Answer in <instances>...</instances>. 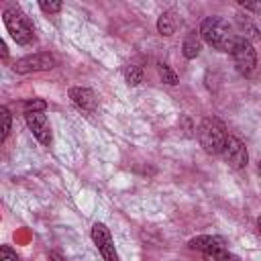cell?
<instances>
[{
	"label": "cell",
	"instance_id": "obj_20",
	"mask_svg": "<svg viewBox=\"0 0 261 261\" xmlns=\"http://www.w3.org/2000/svg\"><path fill=\"white\" fill-rule=\"evenodd\" d=\"M239 4H241L243 8H247V10H261V4H259V2H257V4H253V2H243V0H241Z\"/></svg>",
	"mask_w": 261,
	"mask_h": 261
},
{
	"label": "cell",
	"instance_id": "obj_19",
	"mask_svg": "<svg viewBox=\"0 0 261 261\" xmlns=\"http://www.w3.org/2000/svg\"><path fill=\"white\" fill-rule=\"evenodd\" d=\"M0 259H2V261H20V259L16 257V253H14L8 245H2V247H0Z\"/></svg>",
	"mask_w": 261,
	"mask_h": 261
},
{
	"label": "cell",
	"instance_id": "obj_6",
	"mask_svg": "<svg viewBox=\"0 0 261 261\" xmlns=\"http://www.w3.org/2000/svg\"><path fill=\"white\" fill-rule=\"evenodd\" d=\"M92 241H94V245L100 251L104 261H118V253L114 249L112 234H110V230H108V226L104 222H96L92 226Z\"/></svg>",
	"mask_w": 261,
	"mask_h": 261
},
{
	"label": "cell",
	"instance_id": "obj_11",
	"mask_svg": "<svg viewBox=\"0 0 261 261\" xmlns=\"http://www.w3.org/2000/svg\"><path fill=\"white\" fill-rule=\"evenodd\" d=\"M202 51V37H200V31H190L184 39V45H181V53L186 59H196Z\"/></svg>",
	"mask_w": 261,
	"mask_h": 261
},
{
	"label": "cell",
	"instance_id": "obj_2",
	"mask_svg": "<svg viewBox=\"0 0 261 261\" xmlns=\"http://www.w3.org/2000/svg\"><path fill=\"white\" fill-rule=\"evenodd\" d=\"M228 133H226V124L216 118V116H206L202 118V122L198 124V141L200 147L210 153V155H220L224 145H226Z\"/></svg>",
	"mask_w": 261,
	"mask_h": 261
},
{
	"label": "cell",
	"instance_id": "obj_21",
	"mask_svg": "<svg viewBox=\"0 0 261 261\" xmlns=\"http://www.w3.org/2000/svg\"><path fill=\"white\" fill-rule=\"evenodd\" d=\"M51 261H63V259H61L57 253H51Z\"/></svg>",
	"mask_w": 261,
	"mask_h": 261
},
{
	"label": "cell",
	"instance_id": "obj_17",
	"mask_svg": "<svg viewBox=\"0 0 261 261\" xmlns=\"http://www.w3.org/2000/svg\"><path fill=\"white\" fill-rule=\"evenodd\" d=\"M45 108H47V102L41 98H31L24 102V112H45Z\"/></svg>",
	"mask_w": 261,
	"mask_h": 261
},
{
	"label": "cell",
	"instance_id": "obj_10",
	"mask_svg": "<svg viewBox=\"0 0 261 261\" xmlns=\"http://www.w3.org/2000/svg\"><path fill=\"white\" fill-rule=\"evenodd\" d=\"M188 245H190V249L200 251V253H204V255L216 253V251H224V249H226V241H224L222 237H216V234H200V237H194Z\"/></svg>",
	"mask_w": 261,
	"mask_h": 261
},
{
	"label": "cell",
	"instance_id": "obj_7",
	"mask_svg": "<svg viewBox=\"0 0 261 261\" xmlns=\"http://www.w3.org/2000/svg\"><path fill=\"white\" fill-rule=\"evenodd\" d=\"M220 155H222V159H224L232 169H243V167H247V163H249V153H247L245 143H243L241 139H237V137H230V135H228L226 145H224V149H222Z\"/></svg>",
	"mask_w": 261,
	"mask_h": 261
},
{
	"label": "cell",
	"instance_id": "obj_3",
	"mask_svg": "<svg viewBox=\"0 0 261 261\" xmlns=\"http://www.w3.org/2000/svg\"><path fill=\"white\" fill-rule=\"evenodd\" d=\"M2 20H4L6 31L18 45H31L35 41V29H33L29 16L18 6H14V4L6 6L2 12Z\"/></svg>",
	"mask_w": 261,
	"mask_h": 261
},
{
	"label": "cell",
	"instance_id": "obj_8",
	"mask_svg": "<svg viewBox=\"0 0 261 261\" xmlns=\"http://www.w3.org/2000/svg\"><path fill=\"white\" fill-rule=\"evenodd\" d=\"M24 120H27L29 130L33 133V137L41 145L51 143V126H49V120H47L45 112H24Z\"/></svg>",
	"mask_w": 261,
	"mask_h": 261
},
{
	"label": "cell",
	"instance_id": "obj_14",
	"mask_svg": "<svg viewBox=\"0 0 261 261\" xmlns=\"http://www.w3.org/2000/svg\"><path fill=\"white\" fill-rule=\"evenodd\" d=\"M157 69H159V75H161V80L165 82V84H169V86H175V84H179V77H177V73L167 65V63H159L157 65Z\"/></svg>",
	"mask_w": 261,
	"mask_h": 261
},
{
	"label": "cell",
	"instance_id": "obj_13",
	"mask_svg": "<svg viewBox=\"0 0 261 261\" xmlns=\"http://www.w3.org/2000/svg\"><path fill=\"white\" fill-rule=\"evenodd\" d=\"M122 73H124V80H126V84H128V86H137V84H141V82H143V69H141L139 65H135V63L124 65Z\"/></svg>",
	"mask_w": 261,
	"mask_h": 261
},
{
	"label": "cell",
	"instance_id": "obj_22",
	"mask_svg": "<svg viewBox=\"0 0 261 261\" xmlns=\"http://www.w3.org/2000/svg\"><path fill=\"white\" fill-rule=\"evenodd\" d=\"M257 169H259V173H261V159H259V167H257Z\"/></svg>",
	"mask_w": 261,
	"mask_h": 261
},
{
	"label": "cell",
	"instance_id": "obj_1",
	"mask_svg": "<svg viewBox=\"0 0 261 261\" xmlns=\"http://www.w3.org/2000/svg\"><path fill=\"white\" fill-rule=\"evenodd\" d=\"M200 37L212 49H218V51H224V53H232V47L239 39L232 24L228 20H224L222 16L204 18L202 24H200Z\"/></svg>",
	"mask_w": 261,
	"mask_h": 261
},
{
	"label": "cell",
	"instance_id": "obj_4",
	"mask_svg": "<svg viewBox=\"0 0 261 261\" xmlns=\"http://www.w3.org/2000/svg\"><path fill=\"white\" fill-rule=\"evenodd\" d=\"M232 59H234V67L241 75H251L257 67V51H255L253 43L245 37H239L232 47Z\"/></svg>",
	"mask_w": 261,
	"mask_h": 261
},
{
	"label": "cell",
	"instance_id": "obj_9",
	"mask_svg": "<svg viewBox=\"0 0 261 261\" xmlns=\"http://www.w3.org/2000/svg\"><path fill=\"white\" fill-rule=\"evenodd\" d=\"M69 98L71 102L86 114H94L96 108H98V102H96V96L90 88H82V86H75L69 90Z\"/></svg>",
	"mask_w": 261,
	"mask_h": 261
},
{
	"label": "cell",
	"instance_id": "obj_23",
	"mask_svg": "<svg viewBox=\"0 0 261 261\" xmlns=\"http://www.w3.org/2000/svg\"><path fill=\"white\" fill-rule=\"evenodd\" d=\"M259 230H261V218H259Z\"/></svg>",
	"mask_w": 261,
	"mask_h": 261
},
{
	"label": "cell",
	"instance_id": "obj_18",
	"mask_svg": "<svg viewBox=\"0 0 261 261\" xmlns=\"http://www.w3.org/2000/svg\"><path fill=\"white\" fill-rule=\"evenodd\" d=\"M39 8H41L43 12L53 14V12H59V10L63 8V4H61V2H45V0H41V2H39Z\"/></svg>",
	"mask_w": 261,
	"mask_h": 261
},
{
	"label": "cell",
	"instance_id": "obj_15",
	"mask_svg": "<svg viewBox=\"0 0 261 261\" xmlns=\"http://www.w3.org/2000/svg\"><path fill=\"white\" fill-rule=\"evenodd\" d=\"M0 118H2L0 143H4V141H6V137H8V133H10V128H12V116H10V110H8L6 106H2V108H0Z\"/></svg>",
	"mask_w": 261,
	"mask_h": 261
},
{
	"label": "cell",
	"instance_id": "obj_12",
	"mask_svg": "<svg viewBox=\"0 0 261 261\" xmlns=\"http://www.w3.org/2000/svg\"><path fill=\"white\" fill-rule=\"evenodd\" d=\"M177 29V18H175V12L173 10H165L161 12V16L157 18V31L163 35V37H171Z\"/></svg>",
	"mask_w": 261,
	"mask_h": 261
},
{
	"label": "cell",
	"instance_id": "obj_5",
	"mask_svg": "<svg viewBox=\"0 0 261 261\" xmlns=\"http://www.w3.org/2000/svg\"><path fill=\"white\" fill-rule=\"evenodd\" d=\"M57 65V57L53 53H33L16 59L12 63V69L16 73H35V71H47Z\"/></svg>",
	"mask_w": 261,
	"mask_h": 261
},
{
	"label": "cell",
	"instance_id": "obj_16",
	"mask_svg": "<svg viewBox=\"0 0 261 261\" xmlns=\"http://www.w3.org/2000/svg\"><path fill=\"white\" fill-rule=\"evenodd\" d=\"M204 261H241V259L234 253H230L228 249H224V251H216V253L204 255Z\"/></svg>",
	"mask_w": 261,
	"mask_h": 261
}]
</instances>
